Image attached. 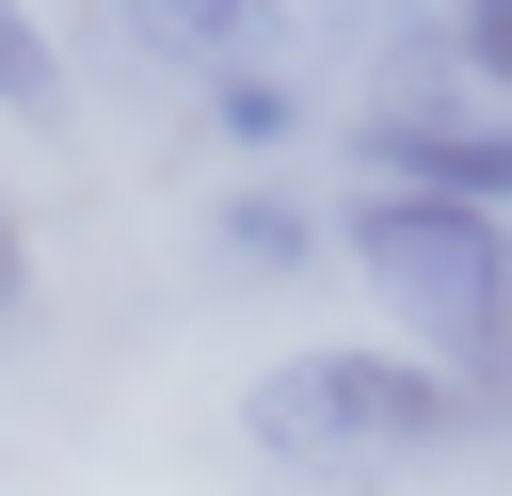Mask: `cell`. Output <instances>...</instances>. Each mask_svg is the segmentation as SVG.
<instances>
[{"label": "cell", "mask_w": 512, "mask_h": 496, "mask_svg": "<svg viewBox=\"0 0 512 496\" xmlns=\"http://www.w3.org/2000/svg\"><path fill=\"white\" fill-rule=\"evenodd\" d=\"M240 432H256V464H288V480H400V464H432V448L512 432V384H464V368H432V352H288V368H256Z\"/></svg>", "instance_id": "6da1fadb"}, {"label": "cell", "mask_w": 512, "mask_h": 496, "mask_svg": "<svg viewBox=\"0 0 512 496\" xmlns=\"http://www.w3.org/2000/svg\"><path fill=\"white\" fill-rule=\"evenodd\" d=\"M336 256L416 320V352L432 368H464V384H512V336H496V288H512V224L496 208H448V192H352L336 208Z\"/></svg>", "instance_id": "7a4b0ae2"}, {"label": "cell", "mask_w": 512, "mask_h": 496, "mask_svg": "<svg viewBox=\"0 0 512 496\" xmlns=\"http://www.w3.org/2000/svg\"><path fill=\"white\" fill-rule=\"evenodd\" d=\"M368 176L384 192H448V208H496L512 224V112L480 80H448V48L416 32L384 80H368Z\"/></svg>", "instance_id": "3957f363"}, {"label": "cell", "mask_w": 512, "mask_h": 496, "mask_svg": "<svg viewBox=\"0 0 512 496\" xmlns=\"http://www.w3.org/2000/svg\"><path fill=\"white\" fill-rule=\"evenodd\" d=\"M112 32H128L144 64H176V80H240V64H272V0H112Z\"/></svg>", "instance_id": "277c9868"}, {"label": "cell", "mask_w": 512, "mask_h": 496, "mask_svg": "<svg viewBox=\"0 0 512 496\" xmlns=\"http://www.w3.org/2000/svg\"><path fill=\"white\" fill-rule=\"evenodd\" d=\"M208 240H224V272H256V288H288V272L320 256V208H304V192H256V176H240Z\"/></svg>", "instance_id": "5b68a950"}, {"label": "cell", "mask_w": 512, "mask_h": 496, "mask_svg": "<svg viewBox=\"0 0 512 496\" xmlns=\"http://www.w3.org/2000/svg\"><path fill=\"white\" fill-rule=\"evenodd\" d=\"M208 128H224V144H256V160H272V144H288V128H304V96H288V80H272V64H240V80H208Z\"/></svg>", "instance_id": "8992f818"}, {"label": "cell", "mask_w": 512, "mask_h": 496, "mask_svg": "<svg viewBox=\"0 0 512 496\" xmlns=\"http://www.w3.org/2000/svg\"><path fill=\"white\" fill-rule=\"evenodd\" d=\"M0 112H64V48H48L16 0H0Z\"/></svg>", "instance_id": "52a82bcc"}, {"label": "cell", "mask_w": 512, "mask_h": 496, "mask_svg": "<svg viewBox=\"0 0 512 496\" xmlns=\"http://www.w3.org/2000/svg\"><path fill=\"white\" fill-rule=\"evenodd\" d=\"M16 288H32V272H16V224H0V320H16Z\"/></svg>", "instance_id": "ba28073f"}, {"label": "cell", "mask_w": 512, "mask_h": 496, "mask_svg": "<svg viewBox=\"0 0 512 496\" xmlns=\"http://www.w3.org/2000/svg\"><path fill=\"white\" fill-rule=\"evenodd\" d=\"M496 336H512V288H496Z\"/></svg>", "instance_id": "9c48e42d"}]
</instances>
